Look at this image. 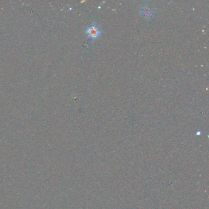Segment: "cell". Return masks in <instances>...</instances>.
<instances>
[{
  "label": "cell",
  "instance_id": "obj_2",
  "mask_svg": "<svg viewBox=\"0 0 209 209\" xmlns=\"http://www.w3.org/2000/svg\"><path fill=\"white\" fill-rule=\"evenodd\" d=\"M140 13L144 19L149 20L151 19V17L153 16L154 11L150 5L146 4L141 7L140 9Z\"/></svg>",
  "mask_w": 209,
  "mask_h": 209
},
{
  "label": "cell",
  "instance_id": "obj_1",
  "mask_svg": "<svg viewBox=\"0 0 209 209\" xmlns=\"http://www.w3.org/2000/svg\"><path fill=\"white\" fill-rule=\"evenodd\" d=\"M86 33L88 38L91 41L96 39L101 35V31L96 24H93L91 26L88 27L86 28Z\"/></svg>",
  "mask_w": 209,
  "mask_h": 209
}]
</instances>
